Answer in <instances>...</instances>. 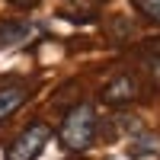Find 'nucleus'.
Masks as SVG:
<instances>
[{
    "instance_id": "1",
    "label": "nucleus",
    "mask_w": 160,
    "mask_h": 160,
    "mask_svg": "<svg viewBox=\"0 0 160 160\" xmlns=\"http://www.w3.org/2000/svg\"><path fill=\"white\" fill-rule=\"evenodd\" d=\"M58 141L64 151L71 154H83L93 148L96 141V109L90 102H77L71 106L61 118V128H58Z\"/></svg>"
},
{
    "instance_id": "2",
    "label": "nucleus",
    "mask_w": 160,
    "mask_h": 160,
    "mask_svg": "<svg viewBox=\"0 0 160 160\" xmlns=\"http://www.w3.org/2000/svg\"><path fill=\"white\" fill-rule=\"evenodd\" d=\"M48 141H51V128L45 122H32V125H26L19 135L13 138V144L7 148L3 160H35L38 154L45 151Z\"/></svg>"
},
{
    "instance_id": "3",
    "label": "nucleus",
    "mask_w": 160,
    "mask_h": 160,
    "mask_svg": "<svg viewBox=\"0 0 160 160\" xmlns=\"http://www.w3.org/2000/svg\"><path fill=\"white\" fill-rule=\"evenodd\" d=\"M26 99H29V83H26V80L13 77V80H7V83H0V125L16 115Z\"/></svg>"
},
{
    "instance_id": "4",
    "label": "nucleus",
    "mask_w": 160,
    "mask_h": 160,
    "mask_svg": "<svg viewBox=\"0 0 160 160\" xmlns=\"http://www.w3.org/2000/svg\"><path fill=\"white\" fill-rule=\"evenodd\" d=\"M135 96H138V87H135V80H131V77H118V80H112V83L102 90V99L109 102V106H115V109L131 106Z\"/></svg>"
},
{
    "instance_id": "5",
    "label": "nucleus",
    "mask_w": 160,
    "mask_h": 160,
    "mask_svg": "<svg viewBox=\"0 0 160 160\" xmlns=\"http://www.w3.org/2000/svg\"><path fill=\"white\" fill-rule=\"evenodd\" d=\"M131 157H157L160 154V135L157 131H135V138L128 144Z\"/></svg>"
},
{
    "instance_id": "6",
    "label": "nucleus",
    "mask_w": 160,
    "mask_h": 160,
    "mask_svg": "<svg viewBox=\"0 0 160 160\" xmlns=\"http://www.w3.org/2000/svg\"><path fill=\"white\" fill-rule=\"evenodd\" d=\"M29 35H32V26H26V22H3L0 26V48H13V45L26 42Z\"/></svg>"
},
{
    "instance_id": "7",
    "label": "nucleus",
    "mask_w": 160,
    "mask_h": 160,
    "mask_svg": "<svg viewBox=\"0 0 160 160\" xmlns=\"http://www.w3.org/2000/svg\"><path fill=\"white\" fill-rule=\"evenodd\" d=\"M135 7H138V10H141L148 19L160 22V0H135Z\"/></svg>"
},
{
    "instance_id": "8",
    "label": "nucleus",
    "mask_w": 160,
    "mask_h": 160,
    "mask_svg": "<svg viewBox=\"0 0 160 160\" xmlns=\"http://www.w3.org/2000/svg\"><path fill=\"white\" fill-rule=\"evenodd\" d=\"M151 74H154V80H160V51L151 55Z\"/></svg>"
},
{
    "instance_id": "9",
    "label": "nucleus",
    "mask_w": 160,
    "mask_h": 160,
    "mask_svg": "<svg viewBox=\"0 0 160 160\" xmlns=\"http://www.w3.org/2000/svg\"><path fill=\"white\" fill-rule=\"evenodd\" d=\"M13 3H22V7H29V3H32V0H13Z\"/></svg>"
}]
</instances>
